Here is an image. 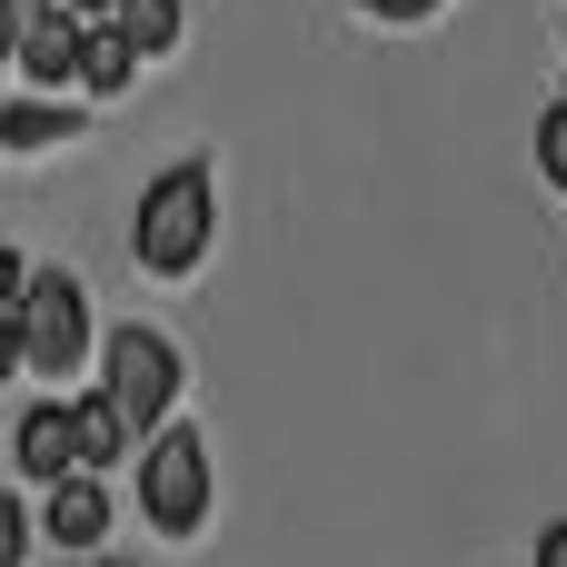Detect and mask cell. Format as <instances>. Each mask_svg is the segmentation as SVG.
Wrapping results in <instances>:
<instances>
[{"mask_svg": "<svg viewBox=\"0 0 567 567\" xmlns=\"http://www.w3.org/2000/svg\"><path fill=\"white\" fill-rule=\"evenodd\" d=\"M209 229H219L209 169L179 159V169H159V179L140 189V209H130V259H140L150 279H189V269L209 259Z\"/></svg>", "mask_w": 567, "mask_h": 567, "instance_id": "6da1fadb", "label": "cell"}, {"mask_svg": "<svg viewBox=\"0 0 567 567\" xmlns=\"http://www.w3.org/2000/svg\"><path fill=\"white\" fill-rule=\"evenodd\" d=\"M20 289H30V269H20V249H0V319H20Z\"/></svg>", "mask_w": 567, "mask_h": 567, "instance_id": "4fadbf2b", "label": "cell"}, {"mask_svg": "<svg viewBox=\"0 0 567 567\" xmlns=\"http://www.w3.org/2000/svg\"><path fill=\"white\" fill-rule=\"evenodd\" d=\"M538 567H567V518H558V528H538Z\"/></svg>", "mask_w": 567, "mask_h": 567, "instance_id": "2e32d148", "label": "cell"}, {"mask_svg": "<svg viewBox=\"0 0 567 567\" xmlns=\"http://www.w3.org/2000/svg\"><path fill=\"white\" fill-rule=\"evenodd\" d=\"M60 567H130V558H60Z\"/></svg>", "mask_w": 567, "mask_h": 567, "instance_id": "ac0fdd59", "label": "cell"}, {"mask_svg": "<svg viewBox=\"0 0 567 567\" xmlns=\"http://www.w3.org/2000/svg\"><path fill=\"white\" fill-rule=\"evenodd\" d=\"M140 508H150L159 538H199V518H209V449H199V429H159L140 449Z\"/></svg>", "mask_w": 567, "mask_h": 567, "instance_id": "277c9868", "label": "cell"}, {"mask_svg": "<svg viewBox=\"0 0 567 567\" xmlns=\"http://www.w3.org/2000/svg\"><path fill=\"white\" fill-rule=\"evenodd\" d=\"M30 538H40V528H30V508L0 488V567H20V558H30Z\"/></svg>", "mask_w": 567, "mask_h": 567, "instance_id": "8fae6325", "label": "cell"}, {"mask_svg": "<svg viewBox=\"0 0 567 567\" xmlns=\"http://www.w3.org/2000/svg\"><path fill=\"white\" fill-rule=\"evenodd\" d=\"M110 40H120L130 60H159V50L179 40V0H120V10H110Z\"/></svg>", "mask_w": 567, "mask_h": 567, "instance_id": "9c48e42d", "label": "cell"}, {"mask_svg": "<svg viewBox=\"0 0 567 567\" xmlns=\"http://www.w3.org/2000/svg\"><path fill=\"white\" fill-rule=\"evenodd\" d=\"M538 169L567 189V110H558V100H548V120H538Z\"/></svg>", "mask_w": 567, "mask_h": 567, "instance_id": "7c38bea8", "label": "cell"}, {"mask_svg": "<svg viewBox=\"0 0 567 567\" xmlns=\"http://www.w3.org/2000/svg\"><path fill=\"white\" fill-rule=\"evenodd\" d=\"M10 329H20V379H80L90 349H100V329H90V289H80L70 269H30Z\"/></svg>", "mask_w": 567, "mask_h": 567, "instance_id": "7a4b0ae2", "label": "cell"}, {"mask_svg": "<svg viewBox=\"0 0 567 567\" xmlns=\"http://www.w3.org/2000/svg\"><path fill=\"white\" fill-rule=\"evenodd\" d=\"M80 40H90L80 20H60V10H40V20L20 30V50H10V70H20L30 90H70V80H80Z\"/></svg>", "mask_w": 567, "mask_h": 567, "instance_id": "52a82bcc", "label": "cell"}, {"mask_svg": "<svg viewBox=\"0 0 567 567\" xmlns=\"http://www.w3.org/2000/svg\"><path fill=\"white\" fill-rule=\"evenodd\" d=\"M0 379H20V329L0 319Z\"/></svg>", "mask_w": 567, "mask_h": 567, "instance_id": "e0dca14e", "label": "cell"}, {"mask_svg": "<svg viewBox=\"0 0 567 567\" xmlns=\"http://www.w3.org/2000/svg\"><path fill=\"white\" fill-rule=\"evenodd\" d=\"M80 80H90L100 100H120V90L140 80V60H130V50L110 40V30H90V40H80Z\"/></svg>", "mask_w": 567, "mask_h": 567, "instance_id": "30bf717a", "label": "cell"}, {"mask_svg": "<svg viewBox=\"0 0 567 567\" xmlns=\"http://www.w3.org/2000/svg\"><path fill=\"white\" fill-rule=\"evenodd\" d=\"M110 10L120 0H60V20H80V30H110Z\"/></svg>", "mask_w": 567, "mask_h": 567, "instance_id": "5bb4252c", "label": "cell"}, {"mask_svg": "<svg viewBox=\"0 0 567 567\" xmlns=\"http://www.w3.org/2000/svg\"><path fill=\"white\" fill-rule=\"evenodd\" d=\"M558 110H567V90H558Z\"/></svg>", "mask_w": 567, "mask_h": 567, "instance_id": "d6986e66", "label": "cell"}, {"mask_svg": "<svg viewBox=\"0 0 567 567\" xmlns=\"http://www.w3.org/2000/svg\"><path fill=\"white\" fill-rule=\"evenodd\" d=\"M10 468H30L40 488H60V478H80V439H70V409H50V399H30V409H20V429H10Z\"/></svg>", "mask_w": 567, "mask_h": 567, "instance_id": "8992f818", "label": "cell"}, {"mask_svg": "<svg viewBox=\"0 0 567 567\" xmlns=\"http://www.w3.org/2000/svg\"><path fill=\"white\" fill-rule=\"evenodd\" d=\"M100 369H110L100 389H110V409L130 419V439H140V429L159 439V429H169V409H179V379H189V369H179V349H169L159 329H140V319H130V329H110Z\"/></svg>", "mask_w": 567, "mask_h": 567, "instance_id": "3957f363", "label": "cell"}, {"mask_svg": "<svg viewBox=\"0 0 567 567\" xmlns=\"http://www.w3.org/2000/svg\"><path fill=\"white\" fill-rule=\"evenodd\" d=\"M40 538L60 558H110V478H60L40 488Z\"/></svg>", "mask_w": 567, "mask_h": 567, "instance_id": "5b68a950", "label": "cell"}, {"mask_svg": "<svg viewBox=\"0 0 567 567\" xmlns=\"http://www.w3.org/2000/svg\"><path fill=\"white\" fill-rule=\"evenodd\" d=\"M379 20H429V10H449V0H369Z\"/></svg>", "mask_w": 567, "mask_h": 567, "instance_id": "9a60e30c", "label": "cell"}, {"mask_svg": "<svg viewBox=\"0 0 567 567\" xmlns=\"http://www.w3.org/2000/svg\"><path fill=\"white\" fill-rule=\"evenodd\" d=\"M70 439H80V478H110V458H130V419L110 409V389H80L70 399Z\"/></svg>", "mask_w": 567, "mask_h": 567, "instance_id": "ba28073f", "label": "cell"}]
</instances>
